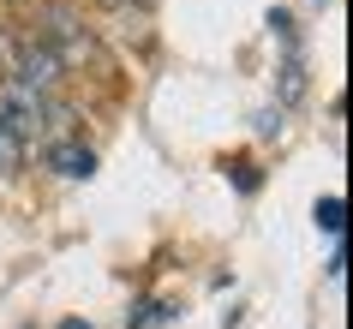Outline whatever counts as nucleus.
I'll return each instance as SVG.
<instances>
[{
    "label": "nucleus",
    "mask_w": 353,
    "mask_h": 329,
    "mask_svg": "<svg viewBox=\"0 0 353 329\" xmlns=\"http://www.w3.org/2000/svg\"><path fill=\"white\" fill-rule=\"evenodd\" d=\"M48 162H54L66 180H84V174L96 168V156H90L84 144H48Z\"/></svg>",
    "instance_id": "nucleus-1"
},
{
    "label": "nucleus",
    "mask_w": 353,
    "mask_h": 329,
    "mask_svg": "<svg viewBox=\"0 0 353 329\" xmlns=\"http://www.w3.org/2000/svg\"><path fill=\"white\" fill-rule=\"evenodd\" d=\"M341 216H347V203H341V198H323V203H317V228L341 234Z\"/></svg>",
    "instance_id": "nucleus-2"
},
{
    "label": "nucleus",
    "mask_w": 353,
    "mask_h": 329,
    "mask_svg": "<svg viewBox=\"0 0 353 329\" xmlns=\"http://www.w3.org/2000/svg\"><path fill=\"white\" fill-rule=\"evenodd\" d=\"M90 6H108V12H120V6H132V0H90Z\"/></svg>",
    "instance_id": "nucleus-3"
}]
</instances>
